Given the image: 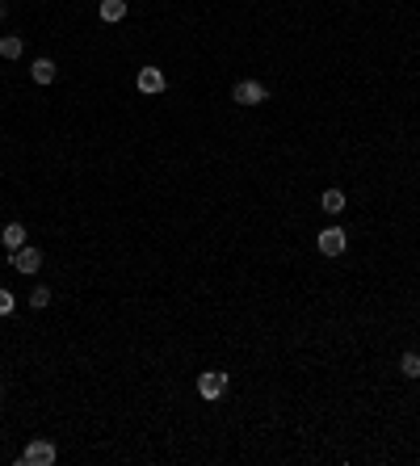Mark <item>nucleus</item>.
<instances>
[{
  "instance_id": "nucleus-9",
  "label": "nucleus",
  "mask_w": 420,
  "mask_h": 466,
  "mask_svg": "<svg viewBox=\"0 0 420 466\" xmlns=\"http://www.w3.org/2000/svg\"><path fill=\"white\" fill-rule=\"evenodd\" d=\"M30 80H34V84H51V80H55V64H51V59H34Z\"/></svg>"
},
{
  "instance_id": "nucleus-7",
  "label": "nucleus",
  "mask_w": 420,
  "mask_h": 466,
  "mask_svg": "<svg viewBox=\"0 0 420 466\" xmlns=\"http://www.w3.org/2000/svg\"><path fill=\"white\" fill-rule=\"evenodd\" d=\"M0 244H4V252H17V248H25V227H21V223H4V232H0Z\"/></svg>"
},
{
  "instance_id": "nucleus-6",
  "label": "nucleus",
  "mask_w": 420,
  "mask_h": 466,
  "mask_svg": "<svg viewBox=\"0 0 420 466\" xmlns=\"http://www.w3.org/2000/svg\"><path fill=\"white\" fill-rule=\"evenodd\" d=\"M135 84H139V92H164L168 88V80L160 68H143L139 76H135Z\"/></svg>"
},
{
  "instance_id": "nucleus-2",
  "label": "nucleus",
  "mask_w": 420,
  "mask_h": 466,
  "mask_svg": "<svg viewBox=\"0 0 420 466\" xmlns=\"http://www.w3.org/2000/svg\"><path fill=\"white\" fill-rule=\"evenodd\" d=\"M223 390H227V370H202V374H198V395H202V399L215 403Z\"/></svg>"
},
{
  "instance_id": "nucleus-5",
  "label": "nucleus",
  "mask_w": 420,
  "mask_h": 466,
  "mask_svg": "<svg viewBox=\"0 0 420 466\" xmlns=\"http://www.w3.org/2000/svg\"><path fill=\"white\" fill-rule=\"evenodd\" d=\"M8 261H13V269H17V273H38V265H42V252L25 244V248L8 252Z\"/></svg>"
},
{
  "instance_id": "nucleus-14",
  "label": "nucleus",
  "mask_w": 420,
  "mask_h": 466,
  "mask_svg": "<svg viewBox=\"0 0 420 466\" xmlns=\"http://www.w3.org/2000/svg\"><path fill=\"white\" fill-rule=\"evenodd\" d=\"M13 311H17V299L8 290H0V315H13Z\"/></svg>"
},
{
  "instance_id": "nucleus-1",
  "label": "nucleus",
  "mask_w": 420,
  "mask_h": 466,
  "mask_svg": "<svg viewBox=\"0 0 420 466\" xmlns=\"http://www.w3.org/2000/svg\"><path fill=\"white\" fill-rule=\"evenodd\" d=\"M55 458H59V454H55V446L38 437V441H30V446L21 450V458H17V462H21V466H51Z\"/></svg>"
},
{
  "instance_id": "nucleus-16",
  "label": "nucleus",
  "mask_w": 420,
  "mask_h": 466,
  "mask_svg": "<svg viewBox=\"0 0 420 466\" xmlns=\"http://www.w3.org/2000/svg\"><path fill=\"white\" fill-rule=\"evenodd\" d=\"M0 395H4V378H0Z\"/></svg>"
},
{
  "instance_id": "nucleus-15",
  "label": "nucleus",
  "mask_w": 420,
  "mask_h": 466,
  "mask_svg": "<svg viewBox=\"0 0 420 466\" xmlns=\"http://www.w3.org/2000/svg\"><path fill=\"white\" fill-rule=\"evenodd\" d=\"M0 21H4V4H0Z\"/></svg>"
},
{
  "instance_id": "nucleus-8",
  "label": "nucleus",
  "mask_w": 420,
  "mask_h": 466,
  "mask_svg": "<svg viewBox=\"0 0 420 466\" xmlns=\"http://www.w3.org/2000/svg\"><path fill=\"white\" fill-rule=\"evenodd\" d=\"M97 13H101V21H122L126 17V0H101Z\"/></svg>"
},
{
  "instance_id": "nucleus-12",
  "label": "nucleus",
  "mask_w": 420,
  "mask_h": 466,
  "mask_svg": "<svg viewBox=\"0 0 420 466\" xmlns=\"http://www.w3.org/2000/svg\"><path fill=\"white\" fill-rule=\"evenodd\" d=\"M400 370H404L408 378H420V353H404V357H400Z\"/></svg>"
},
{
  "instance_id": "nucleus-10",
  "label": "nucleus",
  "mask_w": 420,
  "mask_h": 466,
  "mask_svg": "<svg viewBox=\"0 0 420 466\" xmlns=\"http://www.w3.org/2000/svg\"><path fill=\"white\" fill-rule=\"evenodd\" d=\"M21 51H25V42H21L17 34H4V38H0V55H4V59H21Z\"/></svg>"
},
{
  "instance_id": "nucleus-13",
  "label": "nucleus",
  "mask_w": 420,
  "mask_h": 466,
  "mask_svg": "<svg viewBox=\"0 0 420 466\" xmlns=\"http://www.w3.org/2000/svg\"><path fill=\"white\" fill-rule=\"evenodd\" d=\"M30 307L34 311L51 307V290H47V286H34V290H30Z\"/></svg>"
},
{
  "instance_id": "nucleus-11",
  "label": "nucleus",
  "mask_w": 420,
  "mask_h": 466,
  "mask_svg": "<svg viewBox=\"0 0 420 466\" xmlns=\"http://www.w3.org/2000/svg\"><path fill=\"white\" fill-rule=\"evenodd\" d=\"M320 206H324L328 215H340V210H344V193H340V189H324V198H320Z\"/></svg>"
},
{
  "instance_id": "nucleus-4",
  "label": "nucleus",
  "mask_w": 420,
  "mask_h": 466,
  "mask_svg": "<svg viewBox=\"0 0 420 466\" xmlns=\"http://www.w3.org/2000/svg\"><path fill=\"white\" fill-rule=\"evenodd\" d=\"M316 244H320V252H324V256H344V248H349V235H344V227H324Z\"/></svg>"
},
{
  "instance_id": "nucleus-3",
  "label": "nucleus",
  "mask_w": 420,
  "mask_h": 466,
  "mask_svg": "<svg viewBox=\"0 0 420 466\" xmlns=\"http://www.w3.org/2000/svg\"><path fill=\"white\" fill-rule=\"evenodd\" d=\"M232 101H240V105H260V101H269V88H265L260 80H240V84L232 88Z\"/></svg>"
}]
</instances>
